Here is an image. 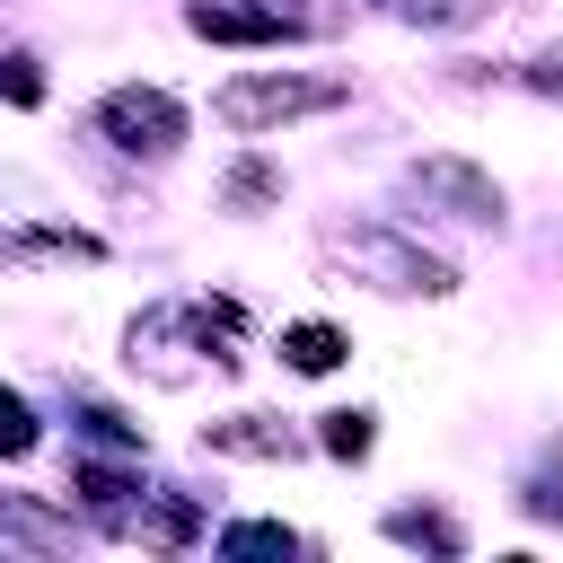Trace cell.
Masks as SVG:
<instances>
[{"label":"cell","instance_id":"cell-1","mask_svg":"<svg viewBox=\"0 0 563 563\" xmlns=\"http://www.w3.org/2000/svg\"><path fill=\"white\" fill-rule=\"evenodd\" d=\"M325 106H343V88H334V79H308V70H255V79H229V88L211 97V114H220L229 132H264V123L325 114Z\"/></svg>","mask_w":563,"mask_h":563},{"label":"cell","instance_id":"cell-2","mask_svg":"<svg viewBox=\"0 0 563 563\" xmlns=\"http://www.w3.org/2000/svg\"><path fill=\"white\" fill-rule=\"evenodd\" d=\"M97 123H106L114 150H150V158H167V150L185 141V106H176L167 88H114V97L97 106Z\"/></svg>","mask_w":563,"mask_h":563},{"label":"cell","instance_id":"cell-3","mask_svg":"<svg viewBox=\"0 0 563 563\" xmlns=\"http://www.w3.org/2000/svg\"><path fill=\"white\" fill-rule=\"evenodd\" d=\"M334 255L361 264L378 290H449V264L422 255V246H405V238H387V229H352V238H334Z\"/></svg>","mask_w":563,"mask_h":563},{"label":"cell","instance_id":"cell-4","mask_svg":"<svg viewBox=\"0 0 563 563\" xmlns=\"http://www.w3.org/2000/svg\"><path fill=\"white\" fill-rule=\"evenodd\" d=\"M413 185H422V194H440V202H457V220H493V211H501V185H493V176H475L466 158H422V167H413Z\"/></svg>","mask_w":563,"mask_h":563},{"label":"cell","instance_id":"cell-5","mask_svg":"<svg viewBox=\"0 0 563 563\" xmlns=\"http://www.w3.org/2000/svg\"><path fill=\"white\" fill-rule=\"evenodd\" d=\"M0 264H97L88 229H0Z\"/></svg>","mask_w":563,"mask_h":563},{"label":"cell","instance_id":"cell-6","mask_svg":"<svg viewBox=\"0 0 563 563\" xmlns=\"http://www.w3.org/2000/svg\"><path fill=\"white\" fill-rule=\"evenodd\" d=\"M185 26L194 35H211V44H282L290 26H282V9H185Z\"/></svg>","mask_w":563,"mask_h":563},{"label":"cell","instance_id":"cell-7","mask_svg":"<svg viewBox=\"0 0 563 563\" xmlns=\"http://www.w3.org/2000/svg\"><path fill=\"white\" fill-rule=\"evenodd\" d=\"M220 457H290V431L273 422V413H229V422H211L202 431Z\"/></svg>","mask_w":563,"mask_h":563},{"label":"cell","instance_id":"cell-8","mask_svg":"<svg viewBox=\"0 0 563 563\" xmlns=\"http://www.w3.org/2000/svg\"><path fill=\"white\" fill-rule=\"evenodd\" d=\"M0 545H70V519L35 510L26 493H0Z\"/></svg>","mask_w":563,"mask_h":563},{"label":"cell","instance_id":"cell-9","mask_svg":"<svg viewBox=\"0 0 563 563\" xmlns=\"http://www.w3.org/2000/svg\"><path fill=\"white\" fill-rule=\"evenodd\" d=\"M343 352H352V343H343L334 325H290V334H282V361H290V369H308V378H317V369H334Z\"/></svg>","mask_w":563,"mask_h":563},{"label":"cell","instance_id":"cell-10","mask_svg":"<svg viewBox=\"0 0 563 563\" xmlns=\"http://www.w3.org/2000/svg\"><path fill=\"white\" fill-rule=\"evenodd\" d=\"M387 537H405V545H440V554H457L466 537H457V519H440V510H396L387 519Z\"/></svg>","mask_w":563,"mask_h":563},{"label":"cell","instance_id":"cell-11","mask_svg":"<svg viewBox=\"0 0 563 563\" xmlns=\"http://www.w3.org/2000/svg\"><path fill=\"white\" fill-rule=\"evenodd\" d=\"M290 545H299V537H290V528H273V519H246V528H229V537H220V554H290Z\"/></svg>","mask_w":563,"mask_h":563},{"label":"cell","instance_id":"cell-12","mask_svg":"<svg viewBox=\"0 0 563 563\" xmlns=\"http://www.w3.org/2000/svg\"><path fill=\"white\" fill-rule=\"evenodd\" d=\"M26 449H35V413L18 387H0V457H26Z\"/></svg>","mask_w":563,"mask_h":563},{"label":"cell","instance_id":"cell-13","mask_svg":"<svg viewBox=\"0 0 563 563\" xmlns=\"http://www.w3.org/2000/svg\"><path fill=\"white\" fill-rule=\"evenodd\" d=\"M70 484H79L97 510H123V501H132V475H114V466H70Z\"/></svg>","mask_w":563,"mask_h":563},{"label":"cell","instance_id":"cell-14","mask_svg":"<svg viewBox=\"0 0 563 563\" xmlns=\"http://www.w3.org/2000/svg\"><path fill=\"white\" fill-rule=\"evenodd\" d=\"M325 449L334 457H361L369 449V413H325Z\"/></svg>","mask_w":563,"mask_h":563},{"label":"cell","instance_id":"cell-15","mask_svg":"<svg viewBox=\"0 0 563 563\" xmlns=\"http://www.w3.org/2000/svg\"><path fill=\"white\" fill-rule=\"evenodd\" d=\"M0 97H9V106H35V97H44L35 62H0Z\"/></svg>","mask_w":563,"mask_h":563},{"label":"cell","instance_id":"cell-16","mask_svg":"<svg viewBox=\"0 0 563 563\" xmlns=\"http://www.w3.org/2000/svg\"><path fill=\"white\" fill-rule=\"evenodd\" d=\"M264 194H273L264 167H229V202H264Z\"/></svg>","mask_w":563,"mask_h":563},{"label":"cell","instance_id":"cell-17","mask_svg":"<svg viewBox=\"0 0 563 563\" xmlns=\"http://www.w3.org/2000/svg\"><path fill=\"white\" fill-rule=\"evenodd\" d=\"M150 537H167V545H176V537H194V510H185V501H167V510L150 519Z\"/></svg>","mask_w":563,"mask_h":563},{"label":"cell","instance_id":"cell-18","mask_svg":"<svg viewBox=\"0 0 563 563\" xmlns=\"http://www.w3.org/2000/svg\"><path fill=\"white\" fill-rule=\"evenodd\" d=\"M405 9H413V18H431V26H440V18H457V9H466V0H405Z\"/></svg>","mask_w":563,"mask_h":563},{"label":"cell","instance_id":"cell-19","mask_svg":"<svg viewBox=\"0 0 563 563\" xmlns=\"http://www.w3.org/2000/svg\"><path fill=\"white\" fill-rule=\"evenodd\" d=\"M528 79H537V88H563V53H545V62L528 70Z\"/></svg>","mask_w":563,"mask_h":563}]
</instances>
